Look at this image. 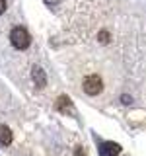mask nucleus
Wrapping results in <instances>:
<instances>
[{
	"instance_id": "obj_1",
	"label": "nucleus",
	"mask_w": 146,
	"mask_h": 156,
	"mask_svg": "<svg viewBox=\"0 0 146 156\" xmlns=\"http://www.w3.org/2000/svg\"><path fill=\"white\" fill-rule=\"evenodd\" d=\"M10 41H12V45L19 49V51H23V49L29 47V43H31V37H29L27 29L26 27H14L12 33H10Z\"/></svg>"
},
{
	"instance_id": "obj_2",
	"label": "nucleus",
	"mask_w": 146,
	"mask_h": 156,
	"mask_svg": "<svg viewBox=\"0 0 146 156\" xmlns=\"http://www.w3.org/2000/svg\"><path fill=\"white\" fill-rule=\"evenodd\" d=\"M82 88H84V92L88 96H97V94H101V90H103V80H101L97 74H92V76H88L84 80Z\"/></svg>"
},
{
	"instance_id": "obj_3",
	"label": "nucleus",
	"mask_w": 146,
	"mask_h": 156,
	"mask_svg": "<svg viewBox=\"0 0 146 156\" xmlns=\"http://www.w3.org/2000/svg\"><path fill=\"white\" fill-rule=\"evenodd\" d=\"M119 154H121V146L117 143L105 140V143L99 146V156H119Z\"/></svg>"
},
{
	"instance_id": "obj_4",
	"label": "nucleus",
	"mask_w": 146,
	"mask_h": 156,
	"mask_svg": "<svg viewBox=\"0 0 146 156\" xmlns=\"http://www.w3.org/2000/svg\"><path fill=\"white\" fill-rule=\"evenodd\" d=\"M12 143V131L6 125H0V146H8Z\"/></svg>"
},
{
	"instance_id": "obj_5",
	"label": "nucleus",
	"mask_w": 146,
	"mask_h": 156,
	"mask_svg": "<svg viewBox=\"0 0 146 156\" xmlns=\"http://www.w3.org/2000/svg\"><path fill=\"white\" fill-rule=\"evenodd\" d=\"M33 78H35V84L37 86H45V72H43L39 66L33 68Z\"/></svg>"
},
{
	"instance_id": "obj_6",
	"label": "nucleus",
	"mask_w": 146,
	"mask_h": 156,
	"mask_svg": "<svg viewBox=\"0 0 146 156\" xmlns=\"http://www.w3.org/2000/svg\"><path fill=\"white\" fill-rule=\"evenodd\" d=\"M4 10H6V0H0V14H4Z\"/></svg>"
}]
</instances>
